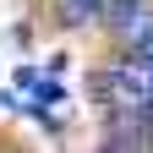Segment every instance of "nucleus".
I'll use <instances>...</instances> for the list:
<instances>
[{"label":"nucleus","instance_id":"1","mask_svg":"<svg viewBox=\"0 0 153 153\" xmlns=\"http://www.w3.org/2000/svg\"><path fill=\"white\" fill-rule=\"evenodd\" d=\"M104 22H109L115 33L137 38V33L148 27V6H142V0H109V6H104Z\"/></svg>","mask_w":153,"mask_h":153},{"label":"nucleus","instance_id":"3","mask_svg":"<svg viewBox=\"0 0 153 153\" xmlns=\"http://www.w3.org/2000/svg\"><path fill=\"white\" fill-rule=\"evenodd\" d=\"M137 55H148V60H153V27H142V33H137Z\"/></svg>","mask_w":153,"mask_h":153},{"label":"nucleus","instance_id":"2","mask_svg":"<svg viewBox=\"0 0 153 153\" xmlns=\"http://www.w3.org/2000/svg\"><path fill=\"white\" fill-rule=\"evenodd\" d=\"M104 6L109 0H60V22H88V16H104Z\"/></svg>","mask_w":153,"mask_h":153}]
</instances>
